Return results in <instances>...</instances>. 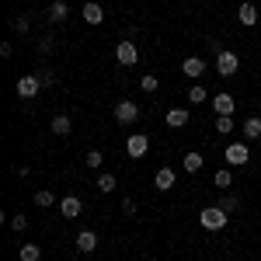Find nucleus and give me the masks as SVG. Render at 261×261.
I'll return each instance as SVG.
<instances>
[{
	"label": "nucleus",
	"mask_w": 261,
	"mask_h": 261,
	"mask_svg": "<svg viewBox=\"0 0 261 261\" xmlns=\"http://www.w3.org/2000/svg\"><path fill=\"white\" fill-rule=\"evenodd\" d=\"M146 150H150V140H146V136H143V133H133V136H129V140H125V153H129V157H133V161H136V157H143V153H146Z\"/></svg>",
	"instance_id": "obj_7"
},
{
	"label": "nucleus",
	"mask_w": 261,
	"mask_h": 261,
	"mask_svg": "<svg viewBox=\"0 0 261 261\" xmlns=\"http://www.w3.org/2000/svg\"><path fill=\"white\" fill-rule=\"evenodd\" d=\"M230 129H233V119L230 115H220L216 119V133H230Z\"/></svg>",
	"instance_id": "obj_30"
},
{
	"label": "nucleus",
	"mask_w": 261,
	"mask_h": 261,
	"mask_svg": "<svg viewBox=\"0 0 261 261\" xmlns=\"http://www.w3.org/2000/svg\"><path fill=\"white\" fill-rule=\"evenodd\" d=\"M53 202H56V195H53L49 188H42V192H35V205H42V209H45V205H53Z\"/></svg>",
	"instance_id": "obj_25"
},
{
	"label": "nucleus",
	"mask_w": 261,
	"mask_h": 261,
	"mask_svg": "<svg viewBox=\"0 0 261 261\" xmlns=\"http://www.w3.org/2000/svg\"><path fill=\"white\" fill-rule=\"evenodd\" d=\"M28 28H32V18H14L11 21V32H18V35H24Z\"/></svg>",
	"instance_id": "obj_27"
},
{
	"label": "nucleus",
	"mask_w": 261,
	"mask_h": 261,
	"mask_svg": "<svg viewBox=\"0 0 261 261\" xmlns=\"http://www.w3.org/2000/svg\"><path fill=\"white\" fill-rule=\"evenodd\" d=\"M115 60H119L122 66H133V63L140 60V49H136V45H133L129 39H125V42H119V45H115Z\"/></svg>",
	"instance_id": "obj_5"
},
{
	"label": "nucleus",
	"mask_w": 261,
	"mask_h": 261,
	"mask_svg": "<svg viewBox=\"0 0 261 261\" xmlns=\"http://www.w3.org/2000/svg\"><path fill=\"white\" fill-rule=\"evenodd\" d=\"M181 73H185V77H202V73H205V60H202V56H188V60L181 63Z\"/></svg>",
	"instance_id": "obj_9"
},
{
	"label": "nucleus",
	"mask_w": 261,
	"mask_h": 261,
	"mask_svg": "<svg viewBox=\"0 0 261 261\" xmlns=\"http://www.w3.org/2000/svg\"><path fill=\"white\" fill-rule=\"evenodd\" d=\"M84 164H87L91 171H98L101 164H105V157H101V150H87V157H84Z\"/></svg>",
	"instance_id": "obj_23"
},
{
	"label": "nucleus",
	"mask_w": 261,
	"mask_h": 261,
	"mask_svg": "<svg viewBox=\"0 0 261 261\" xmlns=\"http://www.w3.org/2000/svg\"><path fill=\"white\" fill-rule=\"evenodd\" d=\"M136 119H140V108H136L133 101H119V105H115V122H122V125H133Z\"/></svg>",
	"instance_id": "obj_6"
},
{
	"label": "nucleus",
	"mask_w": 261,
	"mask_h": 261,
	"mask_svg": "<svg viewBox=\"0 0 261 261\" xmlns=\"http://www.w3.org/2000/svg\"><path fill=\"white\" fill-rule=\"evenodd\" d=\"M42 251L35 247V244H21V261H39Z\"/></svg>",
	"instance_id": "obj_21"
},
{
	"label": "nucleus",
	"mask_w": 261,
	"mask_h": 261,
	"mask_svg": "<svg viewBox=\"0 0 261 261\" xmlns=\"http://www.w3.org/2000/svg\"><path fill=\"white\" fill-rule=\"evenodd\" d=\"M140 87H143V91H146V94H153V91L161 87V81H157L153 73H146V77H143V81H140Z\"/></svg>",
	"instance_id": "obj_26"
},
{
	"label": "nucleus",
	"mask_w": 261,
	"mask_h": 261,
	"mask_svg": "<svg viewBox=\"0 0 261 261\" xmlns=\"http://www.w3.org/2000/svg\"><path fill=\"white\" fill-rule=\"evenodd\" d=\"M84 21H87V24H101V21H105V11H101V4H84Z\"/></svg>",
	"instance_id": "obj_16"
},
{
	"label": "nucleus",
	"mask_w": 261,
	"mask_h": 261,
	"mask_svg": "<svg viewBox=\"0 0 261 261\" xmlns=\"http://www.w3.org/2000/svg\"><path fill=\"white\" fill-rule=\"evenodd\" d=\"M94 247H98V233H94V230H81V233H77V251L91 254Z\"/></svg>",
	"instance_id": "obj_10"
},
{
	"label": "nucleus",
	"mask_w": 261,
	"mask_h": 261,
	"mask_svg": "<svg viewBox=\"0 0 261 261\" xmlns=\"http://www.w3.org/2000/svg\"><path fill=\"white\" fill-rule=\"evenodd\" d=\"M230 181H233V174H230L226 167H220V171H216V188H230Z\"/></svg>",
	"instance_id": "obj_28"
},
{
	"label": "nucleus",
	"mask_w": 261,
	"mask_h": 261,
	"mask_svg": "<svg viewBox=\"0 0 261 261\" xmlns=\"http://www.w3.org/2000/svg\"><path fill=\"white\" fill-rule=\"evenodd\" d=\"M237 66H241L237 53H230V49H220V53H216V73H220V77H233Z\"/></svg>",
	"instance_id": "obj_2"
},
{
	"label": "nucleus",
	"mask_w": 261,
	"mask_h": 261,
	"mask_svg": "<svg viewBox=\"0 0 261 261\" xmlns=\"http://www.w3.org/2000/svg\"><path fill=\"white\" fill-rule=\"evenodd\" d=\"M49 129H53V136H70V133H73V119H70V115H56Z\"/></svg>",
	"instance_id": "obj_12"
},
{
	"label": "nucleus",
	"mask_w": 261,
	"mask_h": 261,
	"mask_svg": "<svg viewBox=\"0 0 261 261\" xmlns=\"http://www.w3.org/2000/svg\"><path fill=\"white\" fill-rule=\"evenodd\" d=\"M39 81H42V84H56V77H53L49 70H42V73H39Z\"/></svg>",
	"instance_id": "obj_33"
},
{
	"label": "nucleus",
	"mask_w": 261,
	"mask_h": 261,
	"mask_svg": "<svg viewBox=\"0 0 261 261\" xmlns=\"http://www.w3.org/2000/svg\"><path fill=\"white\" fill-rule=\"evenodd\" d=\"M66 14H70V4H66V0H53V4H49V21H53V24L66 21Z\"/></svg>",
	"instance_id": "obj_11"
},
{
	"label": "nucleus",
	"mask_w": 261,
	"mask_h": 261,
	"mask_svg": "<svg viewBox=\"0 0 261 261\" xmlns=\"http://www.w3.org/2000/svg\"><path fill=\"white\" fill-rule=\"evenodd\" d=\"M237 18L244 21V28H247V24H258V7H254L251 0H244V4H241V11H237Z\"/></svg>",
	"instance_id": "obj_14"
},
{
	"label": "nucleus",
	"mask_w": 261,
	"mask_h": 261,
	"mask_svg": "<svg viewBox=\"0 0 261 261\" xmlns=\"http://www.w3.org/2000/svg\"><path fill=\"white\" fill-rule=\"evenodd\" d=\"M122 209H125L129 216H136V202H133V199H125V202H122Z\"/></svg>",
	"instance_id": "obj_32"
},
{
	"label": "nucleus",
	"mask_w": 261,
	"mask_h": 261,
	"mask_svg": "<svg viewBox=\"0 0 261 261\" xmlns=\"http://www.w3.org/2000/svg\"><path fill=\"white\" fill-rule=\"evenodd\" d=\"M174 178H178V174H174V167H161V171H157V178H153V185H157L161 192H167V188H174Z\"/></svg>",
	"instance_id": "obj_13"
},
{
	"label": "nucleus",
	"mask_w": 261,
	"mask_h": 261,
	"mask_svg": "<svg viewBox=\"0 0 261 261\" xmlns=\"http://www.w3.org/2000/svg\"><path fill=\"white\" fill-rule=\"evenodd\" d=\"M213 108H216V115H233L237 105H233L230 94H216V98H213Z\"/></svg>",
	"instance_id": "obj_15"
},
{
	"label": "nucleus",
	"mask_w": 261,
	"mask_h": 261,
	"mask_svg": "<svg viewBox=\"0 0 261 261\" xmlns=\"http://www.w3.org/2000/svg\"><path fill=\"white\" fill-rule=\"evenodd\" d=\"M220 209H223V213H237V209H241L237 195H223V199H220Z\"/></svg>",
	"instance_id": "obj_24"
},
{
	"label": "nucleus",
	"mask_w": 261,
	"mask_h": 261,
	"mask_svg": "<svg viewBox=\"0 0 261 261\" xmlns=\"http://www.w3.org/2000/svg\"><path fill=\"white\" fill-rule=\"evenodd\" d=\"M258 136H261V119L251 115V119L244 122V140H258Z\"/></svg>",
	"instance_id": "obj_19"
},
{
	"label": "nucleus",
	"mask_w": 261,
	"mask_h": 261,
	"mask_svg": "<svg viewBox=\"0 0 261 261\" xmlns=\"http://www.w3.org/2000/svg\"><path fill=\"white\" fill-rule=\"evenodd\" d=\"M205 98H209V94H205L202 84H192V87H188V101H192V105H202Z\"/></svg>",
	"instance_id": "obj_20"
},
{
	"label": "nucleus",
	"mask_w": 261,
	"mask_h": 261,
	"mask_svg": "<svg viewBox=\"0 0 261 261\" xmlns=\"http://www.w3.org/2000/svg\"><path fill=\"white\" fill-rule=\"evenodd\" d=\"M39 4H42V0H39Z\"/></svg>",
	"instance_id": "obj_34"
},
{
	"label": "nucleus",
	"mask_w": 261,
	"mask_h": 261,
	"mask_svg": "<svg viewBox=\"0 0 261 261\" xmlns=\"http://www.w3.org/2000/svg\"><path fill=\"white\" fill-rule=\"evenodd\" d=\"M81 209H84V202L77 199V195H66V199L60 202V213L66 216V220H77V216H81Z\"/></svg>",
	"instance_id": "obj_8"
},
{
	"label": "nucleus",
	"mask_w": 261,
	"mask_h": 261,
	"mask_svg": "<svg viewBox=\"0 0 261 261\" xmlns=\"http://www.w3.org/2000/svg\"><path fill=\"white\" fill-rule=\"evenodd\" d=\"M98 188L101 192H112V188H115V174H112V171H101L98 174Z\"/></svg>",
	"instance_id": "obj_22"
},
{
	"label": "nucleus",
	"mask_w": 261,
	"mask_h": 261,
	"mask_svg": "<svg viewBox=\"0 0 261 261\" xmlns=\"http://www.w3.org/2000/svg\"><path fill=\"white\" fill-rule=\"evenodd\" d=\"M11 226H14V230H24L28 220H24V216H11Z\"/></svg>",
	"instance_id": "obj_31"
},
{
	"label": "nucleus",
	"mask_w": 261,
	"mask_h": 261,
	"mask_svg": "<svg viewBox=\"0 0 261 261\" xmlns=\"http://www.w3.org/2000/svg\"><path fill=\"white\" fill-rule=\"evenodd\" d=\"M223 157L230 167H244V164L251 161V150H247V143H230L226 150H223Z\"/></svg>",
	"instance_id": "obj_3"
},
{
	"label": "nucleus",
	"mask_w": 261,
	"mask_h": 261,
	"mask_svg": "<svg viewBox=\"0 0 261 261\" xmlns=\"http://www.w3.org/2000/svg\"><path fill=\"white\" fill-rule=\"evenodd\" d=\"M42 91V81H39V73H32V77H21L18 81V98H24V101H32L35 94Z\"/></svg>",
	"instance_id": "obj_4"
},
{
	"label": "nucleus",
	"mask_w": 261,
	"mask_h": 261,
	"mask_svg": "<svg viewBox=\"0 0 261 261\" xmlns=\"http://www.w3.org/2000/svg\"><path fill=\"white\" fill-rule=\"evenodd\" d=\"M199 223L205 226V230H223V226L230 223V213H223L220 205H209V209L199 213Z\"/></svg>",
	"instance_id": "obj_1"
},
{
	"label": "nucleus",
	"mask_w": 261,
	"mask_h": 261,
	"mask_svg": "<svg viewBox=\"0 0 261 261\" xmlns=\"http://www.w3.org/2000/svg\"><path fill=\"white\" fill-rule=\"evenodd\" d=\"M202 153H195V150H192V153H185V161H181V167H185V171H188V174H195V171H202Z\"/></svg>",
	"instance_id": "obj_18"
},
{
	"label": "nucleus",
	"mask_w": 261,
	"mask_h": 261,
	"mask_svg": "<svg viewBox=\"0 0 261 261\" xmlns=\"http://www.w3.org/2000/svg\"><path fill=\"white\" fill-rule=\"evenodd\" d=\"M167 125H171V129L188 125V112H185V108H171V112H167Z\"/></svg>",
	"instance_id": "obj_17"
},
{
	"label": "nucleus",
	"mask_w": 261,
	"mask_h": 261,
	"mask_svg": "<svg viewBox=\"0 0 261 261\" xmlns=\"http://www.w3.org/2000/svg\"><path fill=\"white\" fill-rule=\"evenodd\" d=\"M39 53H42V56L56 53V42H53V35H45V39H39Z\"/></svg>",
	"instance_id": "obj_29"
}]
</instances>
